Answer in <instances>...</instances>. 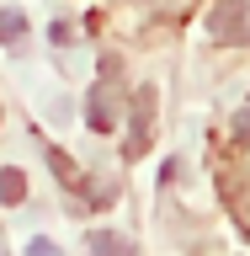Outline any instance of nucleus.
<instances>
[{
    "mask_svg": "<svg viewBox=\"0 0 250 256\" xmlns=\"http://www.w3.org/2000/svg\"><path fill=\"white\" fill-rule=\"evenodd\" d=\"M21 38H27V16L21 11H0V43H21Z\"/></svg>",
    "mask_w": 250,
    "mask_h": 256,
    "instance_id": "nucleus-4",
    "label": "nucleus"
},
{
    "mask_svg": "<svg viewBox=\"0 0 250 256\" xmlns=\"http://www.w3.org/2000/svg\"><path fill=\"white\" fill-rule=\"evenodd\" d=\"M0 256H5V251H0Z\"/></svg>",
    "mask_w": 250,
    "mask_h": 256,
    "instance_id": "nucleus-8",
    "label": "nucleus"
},
{
    "mask_svg": "<svg viewBox=\"0 0 250 256\" xmlns=\"http://www.w3.org/2000/svg\"><path fill=\"white\" fill-rule=\"evenodd\" d=\"M85 251H91V256H133V240L117 235V230H91Z\"/></svg>",
    "mask_w": 250,
    "mask_h": 256,
    "instance_id": "nucleus-3",
    "label": "nucleus"
},
{
    "mask_svg": "<svg viewBox=\"0 0 250 256\" xmlns=\"http://www.w3.org/2000/svg\"><path fill=\"white\" fill-rule=\"evenodd\" d=\"M235 139H240V144H250V107H240V112H235Z\"/></svg>",
    "mask_w": 250,
    "mask_h": 256,
    "instance_id": "nucleus-6",
    "label": "nucleus"
},
{
    "mask_svg": "<svg viewBox=\"0 0 250 256\" xmlns=\"http://www.w3.org/2000/svg\"><path fill=\"white\" fill-rule=\"evenodd\" d=\"M27 198V176L21 171H0V203H21Z\"/></svg>",
    "mask_w": 250,
    "mask_h": 256,
    "instance_id": "nucleus-5",
    "label": "nucleus"
},
{
    "mask_svg": "<svg viewBox=\"0 0 250 256\" xmlns=\"http://www.w3.org/2000/svg\"><path fill=\"white\" fill-rule=\"evenodd\" d=\"M208 32L219 43H250V0H219L208 16Z\"/></svg>",
    "mask_w": 250,
    "mask_h": 256,
    "instance_id": "nucleus-1",
    "label": "nucleus"
},
{
    "mask_svg": "<svg viewBox=\"0 0 250 256\" xmlns=\"http://www.w3.org/2000/svg\"><path fill=\"white\" fill-rule=\"evenodd\" d=\"M27 256H64V251H59V246H53V240H43V235H37V240H32V246H27Z\"/></svg>",
    "mask_w": 250,
    "mask_h": 256,
    "instance_id": "nucleus-7",
    "label": "nucleus"
},
{
    "mask_svg": "<svg viewBox=\"0 0 250 256\" xmlns=\"http://www.w3.org/2000/svg\"><path fill=\"white\" fill-rule=\"evenodd\" d=\"M85 112H91V128H96V134H107V128L117 123V102H112V86H96V91H91V107H85Z\"/></svg>",
    "mask_w": 250,
    "mask_h": 256,
    "instance_id": "nucleus-2",
    "label": "nucleus"
}]
</instances>
